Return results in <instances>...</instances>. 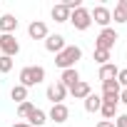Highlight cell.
<instances>
[{
  "label": "cell",
  "mask_w": 127,
  "mask_h": 127,
  "mask_svg": "<svg viewBox=\"0 0 127 127\" xmlns=\"http://www.w3.org/2000/svg\"><path fill=\"white\" fill-rule=\"evenodd\" d=\"M97 127H115V122H112V120H100Z\"/></svg>",
  "instance_id": "26"
},
{
  "label": "cell",
  "mask_w": 127,
  "mask_h": 127,
  "mask_svg": "<svg viewBox=\"0 0 127 127\" xmlns=\"http://www.w3.org/2000/svg\"><path fill=\"white\" fill-rule=\"evenodd\" d=\"M80 57H82V47H80V45H67L62 52L55 55V65H57L60 70H70V67L77 65Z\"/></svg>",
  "instance_id": "1"
},
{
  "label": "cell",
  "mask_w": 127,
  "mask_h": 127,
  "mask_svg": "<svg viewBox=\"0 0 127 127\" xmlns=\"http://www.w3.org/2000/svg\"><path fill=\"white\" fill-rule=\"evenodd\" d=\"M67 47V42H65V37H62V35H47L45 37V50L47 52H62V50H65Z\"/></svg>",
  "instance_id": "8"
},
{
  "label": "cell",
  "mask_w": 127,
  "mask_h": 127,
  "mask_svg": "<svg viewBox=\"0 0 127 127\" xmlns=\"http://www.w3.org/2000/svg\"><path fill=\"white\" fill-rule=\"evenodd\" d=\"M117 85H120V87H122V90H125V87H127V67H125V70H120V72H117Z\"/></svg>",
  "instance_id": "24"
},
{
  "label": "cell",
  "mask_w": 127,
  "mask_h": 127,
  "mask_svg": "<svg viewBox=\"0 0 127 127\" xmlns=\"http://www.w3.org/2000/svg\"><path fill=\"white\" fill-rule=\"evenodd\" d=\"M18 52H20V42L15 40V35H0V55L15 57Z\"/></svg>",
  "instance_id": "6"
},
{
  "label": "cell",
  "mask_w": 127,
  "mask_h": 127,
  "mask_svg": "<svg viewBox=\"0 0 127 127\" xmlns=\"http://www.w3.org/2000/svg\"><path fill=\"white\" fill-rule=\"evenodd\" d=\"M112 20L115 23H127V0H117V3H115Z\"/></svg>",
  "instance_id": "14"
},
{
  "label": "cell",
  "mask_w": 127,
  "mask_h": 127,
  "mask_svg": "<svg viewBox=\"0 0 127 127\" xmlns=\"http://www.w3.org/2000/svg\"><path fill=\"white\" fill-rule=\"evenodd\" d=\"M13 127H30V125H28V122H15Z\"/></svg>",
  "instance_id": "28"
},
{
  "label": "cell",
  "mask_w": 127,
  "mask_h": 127,
  "mask_svg": "<svg viewBox=\"0 0 127 127\" xmlns=\"http://www.w3.org/2000/svg\"><path fill=\"white\" fill-rule=\"evenodd\" d=\"M18 77H20V85L30 90V87H35V85H40L45 80V67L42 65H28V67L20 70Z\"/></svg>",
  "instance_id": "2"
},
{
  "label": "cell",
  "mask_w": 127,
  "mask_h": 127,
  "mask_svg": "<svg viewBox=\"0 0 127 127\" xmlns=\"http://www.w3.org/2000/svg\"><path fill=\"white\" fill-rule=\"evenodd\" d=\"M0 30H3V35H13V30H18V18L5 13L3 18H0Z\"/></svg>",
  "instance_id": "12"
},
{
  "label": "cell",
  "mask_w": 127,
  "mask_h": 127,
  "mask_svg": "<svg viewBox=\"0 0 127 127\" xmlns=\"http://www.w3.org/2000/svg\"><path fill=\"white\" fill-rule=\"evenodd\" d=\"M115 127H127V115H117L115 117Z\"/></svg>",
  "instance_id": "25"
},
{
  "label": "cell",
  "mask_w": 127,
  "mask_h": 127,
  "mask_svg": "<svg viewBox=\"0 0 127 127\" xmlns=\"http://www.w3.org/2000/svg\"><path fill=\"white\" fill-rule=\"evenodd\" d=\"M117 107H120V102H105V100H102L100 112H102L105 120H112V122H115V117H117Z\"/></svg>",
  "instance_id": "18"
},
{
  "label": "cell",
  "mask_w": 127,
  "mask_h": 127,
  "mask_svg": "<svg viewBox=\"0 0 127 127\" xmlns=\"http://www.w3.org/2000/svg\"><path fill=\"white\" fill-rule=\"evenodd\" d=\"M13 70V57H5V55H0V72H10Z\"/></svg>",
  "instance_id": "22"
},
{
  "label": "cell",
  "mask_w": 127,
  "mask_h": 127,
  "mask_svg": "<svg viewBox=\"0 0 127 127\" xmlns=\"http://www.w3.org/2000/svg\"><path fill=\"white\" fill-rule=\"evenodd\" d=\"M32 110H35V105H32L30 100H25V102L18 105V117H25V120H28V115H30Z\"/></svg>",
  "instance_id": "21"
},
{
  "label": "cell",
  "mask_w": 127,
  "mask_h": 127,
  "mask_svg": "<svg viewBox=\"0 0 127 127\" xmlns=\"http://www.w3.org/2000/svg\"><path fill=\"white\" fill-rule=\"evenodd\" d=\"M45 122H47V115H45L40 107H35V110L28 115V125H30V127H42Z\"/></svg>",
  "instance_id": "16"
},
{
  "label": "cell",
  "mask_w": 127,
  "mask_h": 127,
  "mask_svg": "<svg viewBox=\"0 0 127 127\" xmlns=\"http://www.w3.org/2000/svg\"><path fill=\"white\" fill-rule=\"evenodd\" d=\"M120 102H122V105H127V87L120 92Z\"/></svg>",
  "instance_id": "27"
},
{
  "label": "cell",
  "mask_w": 127,
  "mask_h": 127,
  "mask_svg": "<svg viewBox=\"0 0 127 127\" xmlns=\"http://www.w3.org/2000/svg\"><path fill=\"white\" fill-rule=\"evenodd\" d=\"M28 35H30L32 40H45L50 32H47V25H45L42 20H32V23L28 25Z\"/></svg>",
  "instance_id": "9"
},
{
  "label": "cell",
  "mask_w": 127,
  "mask_h": 127,
  "mask_svg": "<svg viewBox=\"0 0 127 127\" xmlns=\"http://www.w3.org/2000/svg\"><path fill=\"white\" fill-rule=\"evenodd\" d=\"M100 107H102V97L95 95V92H90V95L85 97V110H87V112H100Z\"/></svg>",
  "instance_id": "17"
},
{
  "label": "cell",
  "mask_w": 127,
  "mask_h": 127,
  "mask_svg": "<svg viewBox=\"0 0 127 127\" xmlns=\"http://www.w3.org/2000/svg\"><path fill=\"white\" fill-rule=\"evenodd\" d=\"M117 72H120V67L112 65V62L100 65V80H102V82H107V80H117Z\"/></svg>",
  "instance_id": "15"
},
{
  "label": "cell",
  "mask_w": 127,
  "mask_h": 127,
  "mask_svg": "<svg viewBox=\"0 0 127 127\" xmlns=\"http://www.w3.org/2000/svg\"><path fill=\"white\" fill-rule=\"evenodd\" d=\"M95 62L107 65V62H110V52H107V50H95Z\"/></svg>",
  "instance_id": "23"
},
{
  "label": "cell",
  "mask_w": 127,
  "mask_h": 127,
  "mask_svg": "<svg viewBox=\"0 0 127 127\" xmlns=\"http://www.w3.org/2000/svg\"><path fill=\"white\" fill-rule=\"evenodd\" d=\"M60 82L65 85L67 90H70L75 82H80V72H77L75 67H70V70H62V75H60Z\"/></svg>",
  "instance_id": "13"
},
{
  "label": "cell",
  "mask_w": 127,
  "mask_h": 127,
  "mask_svg": "<svg viewBox=\"0 0 127 127\" xmlns=\"http://www.w3.org/2000/svg\"><path fill=\"white\" fill-rule=\"evenodd\" d=\"M10 100H15L18 105H20V102H25V100H28V87H23V85H15V87L10 90Z\"/></svg>",
  "instance_id": "20"
},
{
  "label": "cell",
  "mask_w": 127,
  "mask_h": 127,
  "mask_svg": "<svg viewBox=\"0 0 127 127\" xmlns=\"http://www.w3.org/2000/svg\"><path fill=\"white\" fill-rule=\"evenodd\" d=\"M90 18H92V23H97V25L105 30V28H110V23H112V10L105 8V5H97V8L90 10Z\"/></svg>",
  "instance_id": "5"
},
{
  "label": "cell",
  "mask_w": 127,
  "mask_h": 127,
  "mask_svg": "<svg viewBox=\"0 0 127 127\" xmlns=\"http://www.w3.org/2000/svg\"><path fill=\"white\" fill-rule=\"evenodd\" d=\"M47 117H50L55 125H62V122H65V120L70 117V110H67V105H65V102H62V105H52Z\"/></svg>",
  "instance_id": "10"
},
{
  "label": "cell",
  "mask_w": 127,
  "mask_h": 127,
  "mask_svg": "<svg viewBox=\"0 0 127 127\" xmlns=\"http://www.w3.org/2000/svg\"><path fill=\"white\" fill-rule=\"evenodd\" d=\"M117 40H120V35L115 32V28H105V30H100V35L95 40V50H107L110 52Z\"/></svg>",
  "instance_id": "3"
},
{
  "label": "cell",
  "mask_w": 127,
  "mask_h": 127,
  "mask_svg": "<svg viewBox=\"0 0 127 127\" xmlns=\"http://www.w3.org/2000/svg\"><path fill=\"white\" fill-rule=\"evenodd\" d=\"M70 23H72V28H75V30H87V28L92 25V18H90V10L80 5L77 10H72V13H70Z\"/></svg>",
  "instance_id": "4"
},
{
  "label": "cell",
  "mask_w": 127,
  "mask_h": 127,
  "mask_svg": "<svg viewBox=\"0 0 127 127\" xmlns=\"http://www.w3.org/2000/svg\"><path fill=\"white\" fill-rule=\"evenodd\" d=\"M67 92H70V95H72L75 100H85V97H87V95L92 92V87H90V85H87L85 80H80V82H75V85H72V87H70Z\"/></svg>",
  "instance_id": "11"
},
{
  "label": "cell",
  "mask_w": 127,
  "mask_h": 127,
  "mask_svg": "<svg viewBox=\"0 0 127 127\" xmlns=\"http://www.w3.org/2000/svg\"><path fill=\"white\" fill-rule=\"evenodd\" d=\"M45 95H47V100H50L52 105H62V100L67 97V87H65V85H62V82L57 80V82L47 85V92H45Z\"/></svg>",
  "instance_id": "7"
},
{
  "label": "cell",
  "mask_w": 127,
  "mask_h": 127,
  "mask_svg": "<svg viewBox=\"0 0 127 127\" xmlns=\"http://www.w3.org/2000/svg\"><path fill=\"white\" fill-rule=\"evenodd\" d=\"M52 20H55V23H67V20H70V10L62 5V3L55 5V8H52Z\"/></svg>",
  "instance_id": "19"
}]
</instances>
